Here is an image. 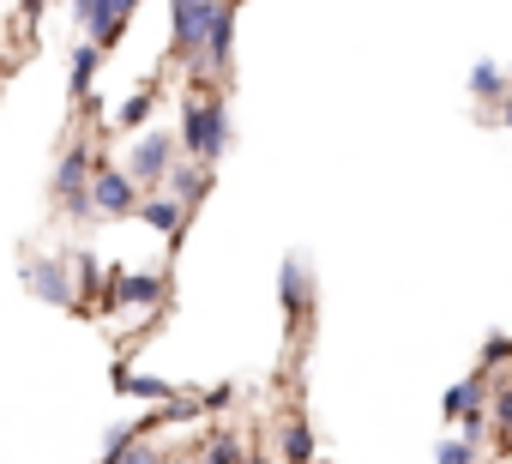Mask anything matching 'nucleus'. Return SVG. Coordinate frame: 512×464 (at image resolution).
Masks as SVG:
<instances>
[{
  "label": "nucleus",
  "instance_id": "7ed1b4c3",
  "mask_svg": "<svg viewBox=\"0 0 512 464\" xmlns=\"http://www.w3.org/2000/svg\"><path fill=\"white\" fill-rule=\"evenodd\" d=\"M19 278H25V290H31L37 302H49V308H67V314L85 308V296H79V284H73V266L55 260V254L25 248V254H19Z\"/></svg>",
  "mask_w": 512,
  "mask_h": 464
},
{
  "label": "nucleus",
  "instance_id": "6e6552de",
  "mask_svg": "<svg viewBox=\"0 0 512 464\" xmlns=\"http://www.w3.org/2000/svg\"><path fill=\"white\" fill-rule=\"evenodd\" d=\"M169 302V272H121L109 278L103 308H133V314H157Z\"/></svg>",
  "mask_w": 512,
  "mask_h": 464
},
{
  "label": "nucleus",
  "instance_id": "393cba45",
  "mask_svg": "<svg viewBox=\"0 0 512 464\" xmlns=\"http://www.w3.org/2000/svg\"><path fill=\"white\" fill-rule=\"evenodd\" d=\"M500 121H506V127H512V91H506V103H500Z\"/></svg>",
  "mask_w": 512,
  "mask_h": 464
},
{
  "label": "nucleus",
  "instance_id": "cd10ccee",
  "mask_svg": "<svg viewBox=\"0 0 512 464\" xmlns=\"http://www.w3.org/2000/svg\"><path fill=\"white\" fill-rule=\"evenodd\" d=\"M139 7H145V0H139Z\"/></svg>",
  "mask_w": 512,
  "mask_h": 464
},
{
  "label": "nucleus",
  "instance_id": "a878e982",
  "mask_svg": "<svg viewBox=\"0 0 512 464\" xmlns=\"http://www.w3.org/2000/svg\"><path fill=\"white\" fill-rule=\"evenodd\" d=\"M241 464H266V458H260V452H241Z\"/></svg>",
  "mask_w": 512,
  "mask_h": 464
},
{
  "label": "nucleus",
  "instance_id": "4be33fe9",
  "mask_svg": "<svg viewBox=\"0 0 512 464\" xmlns=\"http://www.w3.org/2000/svg\"><path fill=\"white\" fill-rule=\"evenodd\" d=\"M133 440H145V434H139V422H115V428L103 434V458H121Z\"/></svg>",
  "mask_w": 512,
  "mask_h": 464
},
{
  "label": "nucleus",
  "instance_id": "f8f14e48",
  "mask_svg": "<svg viewBox=\"0 0 512 464\" xmlns=\"http://www.w3.org/2000/svg\"><path fill=\"white\" fill-rule=\"evenodd\" d=\"M488 392H494V374H488V368H476V374H464L458 386H446V398H440L446 422H458V416H470V410H488Z\"/></svg>",
  "mask_w": 512,
  "mask_h": 464
},
{
  "label": "nucleus",
  "instance_id": "aec40b11",
  "mask_svg": "<svg viewBox=\"0 0 512 464\" xmlns=\"http://www.w3.org/2000/svg\"><path fill=\"white\" fill-rule=\"evenodd\" d=\"M434 464H482V446H470L464 434H452V440L434 446Z\"/></svg>",
  "mask_w": 512,
  "mask_h": 464
},
{
  "label": "nucleus",
  "instance_id": "ddd939ff",
  "mask_svg": "<svg viewBox=\"0 0 512 464\" xmlns=\"http://www.w3.org/2000/svg\"><path fill=\"white\" fill-rule=\"evenodd\" d=\"M97 67H103V49H97V43H73V55H67V97H73V103L91 97Z\"/></svg>",
  "mask_w": 512,
  "mask_h": 464
},
{
  "label": "nucleus",
  "instance_id": "2eb2a0df",
  "mask_svg": "<svg viewBox=\"0 0 512 464\" xmlns=\"http://www.w3.org/2000/svg\"><path fill=\"white\" fill-rule=\"evenodd\" d=\"M67 266H73V284H79V296H85V308H91V296H97V302L109 296V266H103V260H97L91 248H79V254L67 260Z\"/></svg>",
  "mask_w": 512,
  "mask_h": 464
},
{
  "label": "nucleus",
  "instance_id": "b1692460",
  "mask_svg": "<svg viewBox=\"0 0 512 464\" xmlns=\"http://www.w3.org/2000/svg\"><path fill=\"white\" fill-rule=\"evenodd\" d=\"M229 398H235V386H229V380H223V386H211V392H205V398H199V404H205V410H223V404H229Z\"/></svg>",
  "mask_w": 512,
  "mask_h": 464
},
{
  "label": "nucleus",
  "instance_id": "1a4fd4ad",
  "mask_svg": "<svg viewBox=\"0 0 512 464\" xmlns=\"http://www.w3.org/2000/svg\"><path fill=\"white\" fill-rule=\"evenodd\" d=\"M278 302H284L290 326H308V320H314V308H320V284H314V272H308L302 254H284V266H278Z\"/></svg>",
  "mask_w": 512,
  "mask_h": 464
},
{
  "label": "nucleus",
  "instance_id": "412c9836",
  "mask_svg": "<svg viewBox=\"0 0 512 464\" xmlns=\"http://www.w3.org/2000/svg\"><path fill=\"white\" fill-rule=\"evenodd\" d=\"M482 368H488V374L512 368V332H488V344H482Z\"/></svg>",
  "mask_w": 512,
  "mask_h": 464
},
{
  "label": "nucleus",
  "instance_id": "39448f33",
  "mask_svg": "<svg viewBox=\"0 0 512 464\" xmlns=\"http://www.w3.org/2000/svg\"><path fill=\"white\" fill-rule=\"evenodd\" d=\"M235 19H241V0H217V19H211V37L199 49V61L187 67L199 85H223L229 67H235Z\"/></svg>",
  "mask_w": 512,
  "mask_h": 464
},
{
  "label": "nucleus",
  "instance_id": "bb28decb",
  "mask_svg": "<svg viewBox=\"0 0 512 464\" xmlns=\"http://www.w3.org/2000/svg\"><path fill=\"white\" fill-rule=\"evenodd\" d=\"M25 7H31V13H43V7H49V0H25Z\"/></svg>",
  "mask_w": 512,
  "mask_h": 464
},
{
  "label": "nucleus",
  "instance_id": "9b49d317",
  "mask_svg": "<svg viewBox=\"0 0 512 464\" xmlns=\"http://www.w3.org/2000/svg\"><path fill=\"white\" fill-rule=\"evenodd\" d=\"M163 193H175L187 211H199L205 205V193H211V163H193V157H175V169H169V181H163Z\"/></svg>",
  "mask_w": 512,
  "mask_h": 464
},
{
  "label": "nucleus",
  "instance_id": "f3484780",
  "mask_svg": "<svg viewBox=\"0 0 512 464\" xmlns=\"http://www.w3.org/2000/svg\"><path fill=\"white\" fill-rule=\"evenodd\" d=\"M157 103H163V91H157V85L133 91V97L115 109V127H127V133H145V127H151V115H157Z\"/></svg>",
  "mask_w": 512,
  "mask_h": 464
},
{
  "label": "nucleus",
  "instance_id": "a211bd4d",
  "mask_svg": "<svg viewBox=\"0 0 512 464\" xmlns=\"http://www.w3.org/2000/svg\"><path fill=\"white\" fill-rule=\"evenodd\" d=\"M470 97H476L482 109L506 103V73H500L494 61H476V67H470Z\"/></svg>",
  "mask_w": 512,
  "mask_h": 464
},
{
  "label": "nucleus",
  "instance_id": "0eeeda50",
  "mask_svg": "<svg viewBox=\"0 0 512 464\" xmlns=\"http://www.w3.org/2000/svg\"><path fill=\"white\" fill-rule=\"evenodd\" d=\"M211 19H217V0H169V49L181 67L199 61L205 37H211Z\"/></svg>",
  "mask_w": 512,
  "mask_h": 464
},
{
  "label": "nucleus",
  "instance_id": "20e7f679",
  "mask_svg": "<svg viewBox=\"0 0 512 464\" xmlns=\"http://www.w3.org/2000/svg\"><path fill=\"white\" fill-rule=\"evenodd\" d=\"M175 157H181L175 133L145 127V133H133V145H127V163H121V169L133 175V187H139V193H163V181H169Z\"/></svg>",
  "mask_w": 512,
  "mask_h": 464
},
{
  "label": "nucleus",
  "instance_id": "4468645a",
  "mask_svg": "<svg viewBox=\"0 0 512 464\" xmlns=\"http://www.w3.org/2000/svg\"><path fill=\"white\" fill-rule=\"evenodd\" d=\"M278 458H284V464H314V458H320V440H314V422H308V416H290V422L278 428Z\"/></svg>",
  "mask_w": 512,
  "mask_h": 464
},
{
  "label": "nucleus",
  "instance_id": "6ab92c4d",
  "mask_svg": "<svg viewBox=\"0 0 512 464\" xmlns=\"http://www.w3.org/2000/svg\"><path fill=\"white\" fill-rule=\"evenodd\" d=\"M241 452H247V446H241V434H235V428H211V440H205V458H199V464H241Z\"/></svg>",
  "mask_w": 512,
  "mask_h": 464
},
{
  "label": "nucleus",
  "instance_id": "f257e3e1",
  "mask_svg": "<svg viewBox=\"0 0 512 464\" xmlns=\"http://www.w3.org/2000/svg\"><path fill=\"white\" fill-rule=\"evenodd\" d=\"M229 139H235V127H229L223 85H199V91H187V103H181V133H175L181 157H193V163H211V169H217V157L229 151Z\"/></svg>",
  "mask_w": 512,
  "mask_h": 464
},
{
  "label": "nucleus",
  "instance_id": "dca6fc26",
  "mask_svg": "<svg viewBox=\"0 0 512 464\" xmlns=\"http://www.w3.org/2000/svg\"><path fill=\"white\" fill-rule=\"evenodd\" d=\"M115 386H121L127 398H151V404L181 398V386H175V380H163V374H139V368H121V374H115Z\"/></svg>",
  "mask_w": 512,
  "mask_h": 464
},
{
  "label": "nucleus",
  "instance_id": "423d86ee",
  "mask_svg": "<svg viewBox=\"0 0 512 464\" xmlns=\"http://www.w3.org/2000/svg\"><path fill=\"white\" fill-rule=\"evenodd\" d=\"M133 211H139L133 175H127L121 163L97 157V169H91V217H97V223H121V217H133Z\"/></svg>",
  "mask_w": 512,
  "mask_h": 464
},
{
  "label": "nucleus",
  "instance_id": "9d476101",
  "mask_svg": "<svg viewBox=\"0 0 512 464\" xmlns=\"http://www.w3.org/2000/svg\"><path fill=\"white\" fill-rule=\"evenodd\" d=\"M133 217H139L145 229H157L163 242H181V229H187L193 211H187L175 193H139V211H133Z\"/></svg>",
  "mask_w": 512,
  "mask_h": 464
},
{
  "label": "nucleus",
  "instance_id": "5701e85b",
  "mask_svg": "<svg viewBox=\"0 0 512 464\" xmlns=\"http://www.w3.org/2000/svg\"><path fill=\"white\" fill-rule=\"evenodd\" d=\"M458 434H464L470 446H488V434H494V422H488V410H470V416H458Z\"/></svg>",
  "mask_w": 512,
  "mask_h": 464
},
{
  "label": "nucleus",
  "instance_id": "f03ea898",
  "mask_svg": "<svg viewBox=\"0 0 512 464\" xmlns=\"http://www.w3.org/2000/svg\"><path fill=\"white\" fill-rule=\"evenodd\" d=\"M97 157H103V145H91V139H73V145L55 157L49 199H55V211L73 217V223H91V169H97Z\"/></svg>",
  "mask_w": 512,
  "mask_h": 464
}]
</instances>
